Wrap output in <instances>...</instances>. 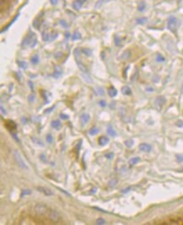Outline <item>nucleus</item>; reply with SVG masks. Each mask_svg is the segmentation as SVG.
<instances>
[{
	"mask_svg": "<svg viewBox=\"0 0 183 225\" xmlns=\"http://www.w3.org/2000/svg\"><path fill=\"white\" fill-rule=\"evenodd\" d=\"M140 161V158L138 157H135V158H132L129 160V164L130 165H135L136 163H138V162Z\"/></svg>",
	"mask_w": 183,
	"mask_h": 225,
	"instance_id": "nucleus-20",
	"label": "nucleus"
},
{
	"mask_svg": "<svg viewBox=\"0 0 183 225\" xmlns=\"http://www.w3.org/2000/svg\"><path fill=\"white\" fill-rule=\"evenodd\" d=\"M90 114H88V113H83L81 116H80V121H81V124H86L87 123L90 121Z\"/></svg>",
	"mask_w": 183,
	"mask_h": 225,
	"instance_id": "nucleus-8",
	"label": "nucleus"
},
{
	"mask_svg": "<svg viewBox=\"0 0 183 225\" xmlns=\"http://www.w3.org/2000/svg\"><path fill=\"white\" fill-rule=\"evenodd\" d=\"M30 194H31V190H23L22 192H21V194H20V196L23 197V196H25V195H30Z\"/></svg>",
	"mask_w": 183,
	"mask_h": 225,
	"instance_id": "nucleus-32",
	"label": "nucleus"
},
{
	"mask_svg": "<svg viewBox=\"0 0 183 225\" xmlns=\"http://www.w3.org/2000/svg\"><path fill=\"white\" fill-rule=\"evenodd\" d=\"M115 44L117 46H119L120 44H121V39L117 37V36H115Z\"/></svg>",
	"mask_w": 183,
	"mask_h": 225,
	"instance_id": "nucleus-38",
	"label": "nucleus"
},
{
	"mask_svg": "<svg viewBox=\"0 0 183 225\" xmlns=\"http://www.w3.org/2000/svg\"><path fill=\"white\" fill-rule=\"evenodd\" d=\"M167 26H168V29H169L170 31H175V30H176V27H177V20L176 18H175V17H170V19L168 20V22H167Z\"/></svg>",
	"mask_w": 183,
	"mask_h": 225,
	"instance_id": "nucleus-4",
	"label": "nucleus"
},
{
	"mask_svg": "<svg viewBox=\"0 0 183 225\" xmlns=\"http://www.w3.org/2000/svg\"><path fill=\"white\" fill-rule=\"evenodd\" d=\"M96 224H100V225H103V224H105V221L103 218H98L96 219Z\"/></svg>",
	"mask_w": 183,
	"mask_h": 225,
	"instance_id": "nucleus-37",
	"label": "nucleus"
},
{
	"mask_svg": "<svg viewBox=\"0 0 183 225\" xmlns=\"http://www.w3.org/2000/svg\"><path fill=\"white\" fill-rule=\"evenodd\" d=\"M28 85H29V86H30V88L31 89V90H34V85H33V83H32V81H28Z\"/></svg>",
	"mask_w": 183,
	"mask_h": 225,
	"instance_id": "nucleus-50",
	"label": "nucleus"
},
{
	"mask_svg": "<svg viewBox=\"0 0 183 225\" xmlns=\"http://www.w3.org/2000/svg\"><path fill=\"white\" fill-rule=\"evenodd\" d=\"M18 65L21 69H26L27 68V63L25 61H18Z\"/></svg>",
	"mask_w": 183,
	"mask_h": 225,
	"instance_id": "nucleus-29",
	"label": "nucleus"
},
{
	"mask_svg": "<svg viewBox=\"0 0 183 225\" xmlns=\"http://www.w3.org/2000/svg\"><path fill=\"white\" fill-rule=\"evenodd\" d=\"M71 37H72V40H74H74H78V39H80V38H81V35H80V33L78 32V31H75Z\"/></svg>",
	"mask_w": 183,
	"mask_h": 225,
	"instance_id": "nucleus-24",
	"label": "nucleus"
},
{
	"mask_svg": "<svg viewBox=\"0 0 183 225\" xmlns=\"http://www.w3.org/2000/svg\"><path fill=\"white\" fill-rule=\"evenodd\" d=\"M98 142H99V144H100V146H105V145L109 142V139H108L106 136H100V138H99Z\"/></svg>",
	"mask_w": 183,
	"mask_h": 225,
	"instance_id": "nucleus-12",
	"label": "nucleus"
},
{
	"mask_svg": "<svg viewBox=\"0 0 183 225\" xmlns=\"http://www.w3.org/2000/svg\"><path fill=\"white\" fill-rule=\"evenodd\" d=\"M117 185V179H112V180L109 181V186L110 187H115L116 185Z\"/></svg>",
	"mask_w": 183,
	"mask_h": 225,
	"instance_id": "nucleus-30",
	"label": "nucleus"
},
{
	"mask_svg": "<svg viewBox=\"0 0 183 225\" xmlns=\"http://www.w3.org/2000/svg\"><path fill=\"white\" fill-rule=\"evenodd\" d=\"M66 37H69V33H66Z\"/></svg>",
	"mask_w": 183,
	"mask_h": 225,
	"instance_id": "nucleus-59",
	"label": "nucleus"
},
{
	"mask_svg": "<svg viewBox=\"0 0 183 225\" xmlns=\"http://www.w3.org/2000/svg\"><path fill=\"white\" fill-rule=\"evenodd\" d=\"M125 145L127 147H131L133 145V141L132 140H127V141H125Z\"/></svg>",
	"mask_w": 183,
	"mask_h": 225,
	"instance_id": "nucleus-36",
	"label": "nucleus"
},
{
	"mask_svg": "<svg viewBox=\"0 0 183 225\" xmlns=\"http://www.w3.org/2000/svg\"><path fill=\"white\" fill-rule=\"evenodd\" d=\"M96 92H97V95L99 96H104L105 95V91L104 89L101 87H98L96 88Z\"/></svg>",
	"mask_w": 183,
	"mask_h": 225,
	"instance_id": "nucleus-31",
	"label": "nucleus"
},
{
	"mask_svg": "<svg viewBox=\"0 0 183 225\" xmlns=\"http://www.w3.org/2000/svg\"><path fill=\"white\" fill-rule=\"evenodd\" d=\"M165 58H164L161 54H158L157 56H156V61L157 62H164L165 61Z\"/></svg>",
	"mask_w": 183,
	"mask_h": 225,
	"instance_id": "nucleus-35",
	"label": "nucleus"
},
{
	"mask_svg": "<svg viewBox=\"0 0 183 225\" xmlns=\"http://www.w3.org/2000/svg\"><path fill=\"white\" fill-rule=\"evenodd\" d=\"M76 61H77V64H78L79 69H80V70L83 72V73H87V69H86L85 65L83 63H82L80 60L78 59H76Z\"/></svg>",
	"mask_w": 183,
	"mask_h": 225,
	"instance_id": "nucleus-11",
	"label": "nucleus"
},
{
	"mask_svg": "<svg viewBox=\"0 0 183 225\" xmlns=\"http://www.w3.org/2000/svg\"><path fill=\"white\" fill-rule=\"evenodd\" d=\"M6 126H7V128H8V129H9V130H15V129H16V124H15V123H14V121H11V120H9L8 122H7Z\"/></svg>",
	"mask_w": 183,
	"mask_h": 225,
	"instance_id": "nucleus-17",
	"label": "nucleus"
},
{
	"mask_svg": "<svg viewBox=\"0 0 183 225\" xmlns=\"http://www.w3.org/2000/svg\"><path fill=\"white\" fill-rule=\"evenodd\" d=\"M139 149H140V151H142V152H149L151 151V149H152V147H151L150 145H149L147 143H142L139 145Z\"/></svg>",
	"mask_w": 183,
	"mask_h": 225,
	"instance_id": "nucleus-7",
	"label": "nucleus"
},
{
	"mask_svg": "<svg viewBox=\"0 0 183 225\" xmlns=\"http://www.w3.org/2000/svg\"><path fill=\"white\" fill-rule=\"evenodd\" d=\"M33 26H34V27H35V29H39V26H40L39 20H35L34 21H33Z\"/></svg>",
	"mask_w": 183,
	"mask_h": 225,
	"instance_id": "nucleus-40",
	"label": "nucleus"
},
{
	"mask_svg": "<svg viewBox=\"0 0 183 225\" xmlns=\"http://www.w3.org/2000/svg\"><path fill=\"white\" fill-rule=\"evenodd\" d=\"M51 126L53 128V129L59 130L60 128H61L62 124H61V122H60L59 120H52V123H51Z\"/></svg>",
	"mask_w": 183,
	"mask_h": 225,
	"instance_id": "nucleus-13",
	"label": "nucleus"
},
{
	"mask_svg": "<svg viewBox=\"0 0 183 225\" xmlns=\"http://www.w3.org/2000/svg\"><path fill=\"white\" fill-rule=\"evenodd\" d=\"M37 190H39L40 192L43 193L45 195H47V196H49V195H53V192L50 189H48L47 187H42V186H39V187H37Z\"/></svg>",
	"mask_w": 183,
	"mask_h": 225,
	"instance_id": "nucleus-6",
	"label": "nucleus"
},
{
	"mask_svg": "<svg viewBox=\"0 0 183 225\" xmlns=\"http://www.w3.org/2000/svg\"><path fill=\"white\" fill-rule=\"evenodd\" d=\"M130 189H131V187H127V188H126V189H123V190H122V193H127V192H128V191H129Z\"/></svg>",
	"mask_w": 183,
	"mask_h": 225,
	"instance_id": "nucleus-51",
	"label": "nucleus"
},
{
	"mask_svg": "<svg viewBox=\"0 0 183 225\" xmlns=\"http://www.w3.org/2000/svg\"><path fill=\"white\" fill-rule=\"evenodd\" d=\"M180 91H181V93L183 94V84H182V86H181V90H180Z\"/></svg>",
	"mask_w": 183,
	"mask_h": 225,
	"instance_id": "nucleus-58",
	"label": "nucleus"
},
{
	"mask_svg": "<svg viewBox=\"0 0 183 225\" xmlns=\"http://www.w3.org/2000/svg\"><path fill=\"white\" fill-rule=\"evenodd\" d=\"M13 155H14V160L16 161V163H17V164L21 168L28 169V166L26 165L25 162L24 161V159H23L22 157H21L20 153L17 151V150H14V151L13 152Z\"/></svg>",
	"mask_w": 183,
	"mask_h": 225,
	"instance_id": "nucleus-1",
	"label": "nucleus"
},
{
	"mask_svg": "<svg viewBox=\"0 0 183 225\" xmlns=\"http://www.w3.org/2000/svg\"><path fill=\"white\" fill-rule=\"evenodd\" d=\"M98 133H99V129L96 127L92 128V129H90V131H89V134L90 135H95L96 134H98Z\"/></svg>",
	"mask_w": 183,
	"mask_h": 225,
	"instance_id": "nucleus-22",
	"label": "nucleus"
},
{
	"mask_svg": "<svg viewBox=\"0 0 183 225\" xmlns=\"http://www.w3.org/2000/svg\"><path fill=\"white\" fill-rule=\"evenodd\" d=\"M145 8H146V5H145V4L143 3V2H141L140 4H138V10L139 11H143L144 9H145Z\"/></svg>",
	"mask_w": 183,
	"mask_h": 225,
	"instance_id": "nucleus-33",
	"label": "nucleus"
},
{
	"mask_svg": "<svg viewBox=\"0 0 183 225\" xmlns=\"http://www.w3.org/2000/svg\"><path fill=\"white\" fill-rule=\"evenodd\" d=\"M34 211L35 213L38 215H43L45 214L48 210H47V207L46 205L42 204V203H37L34 207Z\"/></svg>",
	"mask_w": 183,
	"mask_h": 225,
	"instance_id": "nucleus-2",
	"label": "nucleus"
},
{
	"mask_svg": "<svg viewBox=\"0 0 183 225\" xmlns=\"http://www.w3.org/2000/svg\"><path fill=\"white\" fill-rule=\"evenodd\" d=\"M146 91H154V89H153L152 87H148V88L146 89Z\"/></svg>",
	"mask_w": 183,
	"mask_h": 225,
	"instance_id": "nucleus-56",
	"label": "nucleus"
},
{
	"mask_svg": "<svg viewBox=\"0 0 183 225\" xmlns=\"http://www.w3.org/2000/svg\"><path fill=\"white\" fill-rule=\"evenodd\" d=\"M57 37V33L56 32V31H53V32L51 33V35H50V41H53L55 40L56 38Z\"/></svg>",
	"mask_w": 183,
	"mask_h": 225,
	"instance_id": "nucleus-34",
	"label": "nucleus"
},
{
	"mask_svg": "<svg viewBox=\"0 0 183 225\" xmlns=\"http://www.w3.org/2000/svg\"><path fill=\"white\" fill-rule=\"evenodd\" d=\"M107 134L109 135H111V136H116V135H117V132H116V130L113 129V127L112 126V125L111 124H109L107 126Z\"/></svg>",
	"mask_w": 183,
	"mask_h": 225,
	"instance_id": "nucleus-15",
	"label": "nucleus"
},
{
	"mask_svg": "<svg viewBox=\"0 0 183 225\" xmlns=\"http://www.w3.org/2000/svg\"><path fill=\"white\" fill-rule=\"evenodd\" d=\"M175 158H176L177 162H179V163H180V162L183 161V155H176Z\"/></svg>",
	"mask_w": 183,
	"mask_h": 225,
	"instance_id": "nucleus-44",
	"label": "nucleus"
},
{
	"mask_svg": "<svg viewBox=\"0 0 183 225\" xmlns=\"http://www.w3.org/2000/svg\"><path fill=\"white\" fill-rule=\"evenodd\" d=\"M62 68L60 67H56L55 68V71L54 73L52 74V76L54 77V78H58V77H60V76L62 74Z\"/></svg>",
	"mask_w": 183,
	"mask_h": 225,
	"instance_id": "nucleus-14",
	"label": "nucleus"
},
{
	"mask_svg": "<svg viewBox=\"0 0 183 225\" xmlns=\"http://www.w3.org/2000/svg\"><path fill=\"white\" fill-rule=\"evenodd\" d=\"M110 1H112V0H99V1L96 2L95 6V8H100V7H101L105 3H108V2H110Z\"/></svg>",
	"mask_w": 183,
	"mask_h": 225,
	"instance_id": "nucleus-18",
	"label": "nucleus"
},
{
	"mask_svg": "<svg viewBox=\"0 0 183 225\" xmlns=\"http://www.w3.org/2000/svg\"><path fill=\"white\" fill-rule=\"evenodd\" d=\"M11 135H12V137H13L16 141H17V142H20V139H19V137H18V135H17V134H16V133H14V132H12V131H11Z\"/></svg>",
	"mask_w": 183,
	"mask_h": 225,
	"instance_id": "nucleus-39",
	"label": "nucleus"
},
{
	"mask_svg": "<svg viewBox=\"0 0 183 225\" xmlns=\"http://www.w3.org/2000/svg\"><path fill=\"white\" fill-rule=\"evenodd\" d=\"M32 140L35 141V144H38V145H40V146H43V143L42 142V141H40V140L35 139V138H34V137L32 138Z\"/></svg>",
	"mask_w": 183,
	"mask_h": 225,
	"instance_id": "nucleus-45",
	"label": "nucleus"
},
{
	"mask_svg": "<svg viewBox=\"0 0 183 225\" xmlns=\"http://www.w3.org/2000/svg\"><path fill=\"white\" fill-rule=\"evenodd\" d=\"M82 53L85 54V55H87V56H91L93 52L90 48H84V49H82Z\"/></svg>",
	"mask_w": 183,
	"mask_h": 225,
	"instance_id": "nucleus-21",
	"label": "nucleus"
},
{
	"mask_svg": "<svg viewBox=\"0 0 183 225\" xmlns=\"http://www.w3.org/2000/svg\"><path fill=\"white\" fill-rule=\"evenodd\" d=\"M99 105H100V107H102V108H105V106H106V102H105V100L100 101V102H99Z\"/></svg>",
	"mask_w": 183,
	"mask_h": 225,
	"instance_id": "nucleus-43",
	"label": "nucleus"
},
{
	"mask_svg": "<svg viewBox=\"0 0 183 225\" xmlns=\"http://www.w3.org/2000/svg\"><path fill=\"white\" fill-rule=\"evenodd\" d=\"M53 108H54V106H53V107H52V108H50L48 110H46V111H45V113H48V112H50V111H52V110H53Z\"/></svg>",
	"mask_w": 183,
	"mask_h": 225,
	"instance_id": "nucleus-55",
	"label": "nucleus"
},
{
	"mask_svg": "<svg viewBox=\"0 0 183 225\" xmlns=\"http://www.w3.org/2000/svg\"><path fill=\"white\" fill-rule=\"evenodd\" d=\"M122 92L123 95H130V94L132 93L131 88H130L129 86H125L122 88Z\"/></svg>",
	"mask_w": 183,
	"mask_h": 225,
	"instance_id": "nucleus-16",
	"label": "nucleus"
},
{
	"mask_svg": "<svg viewBox=\"0 0 183 225\" xmlns=\"http://www.w3.org/2000/svg\"><path fill=\"white\" fill-rule=\"evenodd\" d=\"M50 2H51L52 4H53V5H55V4H57V2H58V0H50Z\"/></svg>",
	"mask_w": 183,
	"mask_h": 225,
	"instance_id": "nucleus-53",
	"label": "nucleus"
},
{
	"mask_svg": "<svg viewBox=\"0 0 183 225\" xmlns=\"http://www.w3.org/2000/svg\"><path fill=\"white\" fill-rule=\"evenodd\" d=\"M46 140H47V142L49 144H51L53 142V137H52V135L51 134H47V136H46Z\"/></svg>",
	"mask_w": 183,
	"mask_h": 225,
	"instance_id": "nucleus-27",
	"label": "nucleus"
},
{
	"mask_svg": "<svg viewBox=\"0 0 183 225\" xmlns=\"http://www.w3.org/2000/svg\"><path fill=\"white\" fill-rule=\"evenodd\" d=\"M97 191V190H96V188H93V189H91V190H90V193L91 194H95V193Z\"/></svg>",
	"mask_w": 183,
	"mask_h": 225,
	"instance_id": "nucleus-54",
	"label": "nucleus"
},
{
	"mask_svg": "<svg viewBox=\"0 0 183 225\" xmlns=\"http://www.w3.org/2000/svg\"><path fill=\"white\" fill-rule=\"evenodd\" d=\"M108 94H109V96H117V89H115L114 87H112V88H110L109 90H108Z\"/></svg>",
	"mask_w": 183,
	"mask_h": 225,
	"instance_id": "nucleus-19",
	"label": "nucleus"
},
{
	"mask_svg": "<svg viewBox=\"0 0 183 225\" xmlns=\"http://www.w3.org/2000/svg\"><path fill=\"white\" fill-rule=\"evenodd\" d=\"M33 36H34V33H33V32H31V33L29 34L28 36H26V37L25 38V39H24V42L22 43V45L25 46H25H27V45H30V43L31 42V39H32V37H33Z\"/></svg>",
	"mask_w": 183,
	"mask_h": 225,
	"instance_id": "nucleus-9",
	"label": "nucleus"
},
{
	"mask_svg": "<svg viewBox=\"0 0 183 225\" xmlns=\"http://www.w3.org/2000/svg\"><path fill=\"white\" fill-rule=\"evenodd\" d=\"M49 39H50L49 34H48L47 31H44V32L42 33V40L45 41V42H47V41H49Z\"/></svg>",
	"mask_w": 183,
	"mask_h": 225,
	"instance_id": "nucleus-26",
	"label": "nucleus"
},
{
	"mask_svg": "<svg viewBox=\"0 0 183 225\" xmlns=\"http://www.w3.org/2000/svg\"><path fill=\"white\" fill-rule=\"evenodd\" d=\"M36 43H37V40H36V37H35V34H34V36H33V37H32V39H31V42H30V47H34L35 45H36Z\"/></svg>",
	"mask_w": 183,
	"mask_h": 225,
	"instance_id": "nucleus-25",
	"label": "nucleus"
},
{
	"mask_svg": "<svg viewBox=\"0 0 183 225\" xmlns=\"http://www.w3.org/2000/svg\"><path fill=\"white\" fill-rule=\"evenodd\" d=\"M38 62H39V56H38L37 54H35L34 56L31 57V63L34 64H38Z\"/></svg>",
	"mask_w": 183,
	"mask_h": 225,
	"instance_id": "nucleus-23",
	"label": "nucleus"
},
{
	"mask_svg": "<svg viewBox=\"0 0 183 225\" xmlns=\"http://www.w3.org/2000/svg\"><path fill=\"white\" fill-rule=\"evenodd\" d=\"M1 111H2V113H4V114H5V113H6V111L4 109V107H3V106H1Z\"/></svg>",
	"mask_w": 183,
	"mask_h": 225,
	"instance_id": "nucleus-57",
	"label": "nucleus"
},
{
	"mask_svg": "<svg viewBox=\"0 0 183 225\" xmlns=\"http://www.w3.org/2000/svg\"><path fill=\"white\" fill-rule=\"evenodd\" d=\"M40 159L43 162V163H47V157H46V155H44V154H41L40 155Z\"/></svg>",
	"mask_w": 183,
	"mask_h": 225,
	"instance_id": "nucleus-41",
	"label": "nucleus"
},
{
	"mask_svg": "<svg viewBox=\"0 0 183 225\" xmlns=\"http://www.w3.org/2000/svg\"><path fill=\"white\" fill-rule=\"evenodd\" d=\"M59 23L61 24V25L63 26V27H65V28H67L68 27V24H67V22L65 20H61L59 21Z\"/></svg>",
	"mask_w": 183,
	"mask_h": 225,
	"instance_id": "nucleus-47",
	"label": "nucleus"
},
{
	"mask_svg": "<svg viewBox=\"0 0 183 225\" xmlns=\"http://www.w3.org/2000/svg\"><path fill=\"white\" fill-rule=\"evenodd\" d=\"M113 156H114V154H113L112 152H110V153H106V154L105 155V157L107 159H112L113 158Z\"/></svg>",
	"mask_w": 183,
	"mask_h": 225,
	"instance_id": "nucleus-46",
	"label": "nucleus"
},
{
	"mask_svg": "<svg viewBox=\"0 0 183 225\" xmlns=\"http://www.w3.org/2000/svg\"><path fill=\"white\" fill-rule=\"evenodd\" d=\"M28 101L30 102V103H32V102H34L35 101V95H30L29 96V97H28Z\"/></svg>",
	"mask_w": 183,
	"mask_h": 225,
	"instance_id": "nucleus-48",
	"label": "nucleus"
},
{
	"mask_svg": "<svg viewBox=\"0 0 183 225\" xmlns=\"http://www.w3.org/2000/svg\"><path fill=\"white\" fill-rule=\"evenodd\" d=\"M146 22H147V18H145V17H142V18H139L137 20V23L139 24V25H143V24Z\"/></svg>",
	"mask_w": 183,
	"mask_h": 225,
	"instance_id": "nucleus-28",
	"label": "nucleus"
},
{
	"mask_svg": "<svg viewBox=\"0 0 183 225\" xmlns=\"http://www.w3.org/2000/svg\"><path fill=\"white\" fill-rule=\"evenodd\" d=\"M60 118H61L62 119H68V116L67 114H64V113H61V114H60Z\"/></svg>",
	"mask_w": 183,
	"mask_h": 225,
	"instance_id": "nucleus-49",
	"label": "nucleus"
},
{
	"mask_svg": "<svg viewBox=\"0 0 183 225\" xmlns=\"http://www.w3.org/2000/svg\"><path fill=\"white\" fill-rule=\"evenodd\" d=\"M129 57H130V52H128V51H127V52H125L123 55H122V59H127Z\"/></svg>",
	"mask_w": 183,
	"mask_h": 225,
	"instance_id": "nucleus-42",
	"label": "nucleus"
},
{
	"mask_svg": "<svg viewBox=\"0 0 183 225\" xmlns=\"http://www.w3.org/2000/svg\"><path fill=\"white\" fill-rule=\"evenodd\" d=\"M47 216H48V218L53 222H57L58 221H60V218H61L60 214L57 211H55V210H49V211H47Z\"/></svg>",
	"mask_w": 183,
	"mask_h": 225,
	"instance_id": "nucleus-3",
	"label": "nucleus"
},
{
	"mask_svg": "<svg viewBox=\"0 0 183 225\" xmlns=\"http://www.w3.org/2000/svg\"><path fill=\"white\" fill-rule=\"evenodd\" d=\"M176 125H177V126H180V127L183 126V121H178V122L176 123Z\"/></svg>",
	"mask_w": 183,
	"mask_h": 225,
	"instance_id": "nucleus-52",
	"label": "nucleus"
},
{
	"mask_svg": "<svg viewBox=\"0 0 183 225\" xmlns=\"http://www.w3.org/2000/svg\"><path fill=\"white\" fill-rule=\"evenodd\" d=\"M85 1L86 0H75V1L73 3L74 9H76V10H79V9H80V7L82 6V4L85 3Z\"/></svg>",
	"mask_w": 183,
	"mask_h": 225,
	"instance_id": "nucleus-10",
	"label": "nucleus"
},
{
	"mask_svg": "<svg viewBox=\"0 0 183 225\" xmlns=\"http://www.w3.org/2000/svg\"><path fill=\"white\" fill-rule=\"evenodd\" d=\"M165 102H166L165 98L164 97V96H158V97L156 98V100H155V105H156V107L158 108V109H160V108L163 107V105L165 103Z\"/></svg>",
	"mask_w": 183,
	"mask_h": 225,
	"instance_id": "nucleus-5",
	"label": "nucleus"
}]
</instances>
